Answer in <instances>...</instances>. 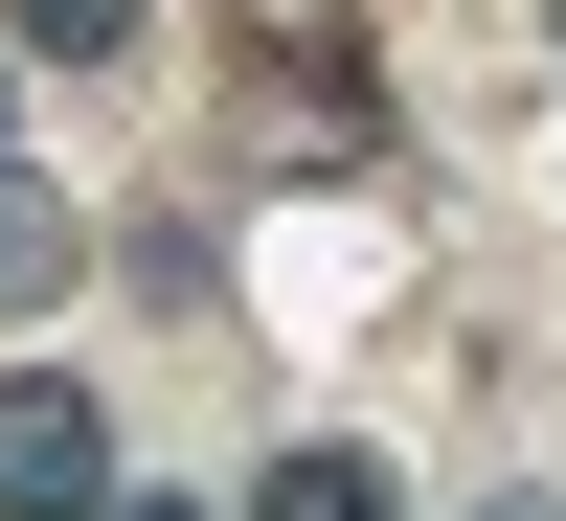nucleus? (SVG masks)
Returning <instances> with one entry per match:
<instances>
[{"mask_svg": "<svg viewBox=\"0 0 566 521\" xmlns=\"http://www.w3.org/2000/svg\"><path fill=\"white\" fill-rule=\"evenodd\" d=\"M91 499H114V408L69 363H23L0 386V521H91Z\"/></svg>", "mask_w": 566, "mask_h": 521, "instance_id": "f257e3e1", "label": "nucleus"}, {"mask_svg": "<svg viewBox=\"0 0 566 521\" xmlns=\"http://www.w3.org/2000/svg\"><path fill=\"white\" fill-rule=\"evenodd\" d=\"M69 250H91V227H69V181H23V159H0V317H45V295H69Z\"/></svg>", "mask_w": 566, "mask_h": 521, "instance_id": "f03ea898", "label": "nucleus"}, {"mask_svg": "<svg viewBox=\"0 0 566 521\" xmlns=\"http://www.w3.org/2000/svg\"><path fill=\"white\" fill-rule=\"evenodd\" d=\"M250 521H408V499H386V454L317 431V454H272V477H250Z\"/></svg>", "mask_w": 566, "mask_h": 521, "instance_id": "7ed1b4c3", "label": "nucleus"}, {"mask_svg": "<svg viewBox=\"0 0 566 521\" xmlns=\"http://www.w3.org/2000/svg\"><path fill=\"white\" fill-rule=\"evenodd\" d=\"M0 23H23L45 69H114V45H136V0H0Z\"/></svg>", "mask_w": 566, "mask_h": 521, "instance_id": "20e7f679", "label": "nucleus"}, {"mask_svg": "<svg viewBox=\"0 0 566 521\" xmlns=\"http://www.w3.org/2000/svg\"><path fill=\"white\" fill-rule=\"evenodd\" d=\"M91 521H181V499H91Z\"/></svg>", "mask_w": 566, "mask_h": 521, "instance_id": "39448f33", "label": "nucleus"}, {"mask_svg": "<svg viewBox=\"0 0 566 521\" xmlns=\"http://www.w3.org/2000/svg\"><path fill=\"white\" fill-rule=\"evenodd\" d=\"M476 521H566V499H476Z\"/></svg>", "mask_w": 566, "mask_h": 521, "instance_id": "423d86ee", "label": "nucleus"}, {"mask_svg": "<svg viewBox=\"0 0 566 521\" xmlns=\"http://www.w3.org/2000/svg\"><path fill=\"white\" fill-rule=\"evenodd\" d=\"M544 23H566V0H544Z\"/></svg>", "mask_w": 566, "mask_h": 521, "instance_id": "0eeeda50", "label": "nucleus"}]
</instances>
